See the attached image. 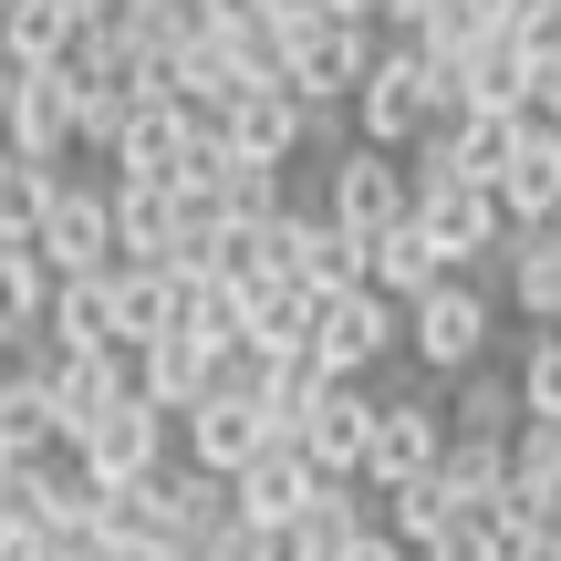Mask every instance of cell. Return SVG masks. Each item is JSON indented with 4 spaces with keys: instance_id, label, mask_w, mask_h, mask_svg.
Instances as JSON below:
<instances>
[{
    "instance_id": "obj_1",
    "label": "cell",
    "mask_w": 561,
    "mask_h": 561,
    "mask_svg": "<svg viewBox=\"0 0 561 561\" xmlns=\"http://www.w3.org/2000/svg\"><path fill=\"white\" fill-rule=\"evenodd\" d=\"M489 343H500V301H489V280H479V271H447L426 301H405V364H416L426 385L479 375Z\"/></svg>"
},
{
    "instance_id": "obj_2",
    "label": "cell",
    "mask_w": 561,
    "mask_h": 561,
    "mask_svg": "<svg viewBox=\"0 0 561 561\" xmlns=\"http://www.w3.org/2000/svg\"><path fill=\"white\" fill-rule=\"evenodd\" d=\"M396 354H405V301H385L375 280H354V291H333L312 312V364L333 385H375Z\"/></svg>"
},
{
    "instance_id": "obj_3",
    "label": "cell",
    "mask_w": 561,
    "mask_h": 561,
    "mask_svg": "<svg viewBox=\"0 0 561 561\" xmlns=\"http://www.w3.org/2000/svg\"><path fill=\"white\" fill-rule=\"evenodd\" d=\"M426 125H437V83H426V53H416V42H385V53H375V73H364V94H354V136H364V146H385V157H416V146H426Z\"/></svg>"
},
{
    "instance_id": "obj_4",
    "label": "cell",
    "mask_w": 561,
    "mask_h": 561,
    "mask_svg": "<svg viewBox=\"0 0 561 561\" xmlns=\"http://www.w3.org/2000/svg\"><path fill=\"white\" fill-rule=\"evenodd\" d=\"M322 208H333L354 240H375V229H396V219H416V167L405 157H385V146H343L333 167H322Z\"/></svg>"
},
{
    "instance_id": "obj_5",
    "label": "cell",
    "mask_w": 561,
    "mask_h": 561,
    "mask_svg": "<svg viewBox=\"0 0 561 561\" xmlns=\"http://www.w3.org/2000/svg\"><path fill=\"white\" fill-rule=\"evenodd\" d=\"M416 229L447 250V271H489V261H510V208H500V187L426 178V187H416Z\"/></svg>"
},
{
    "instance_id": "obj_6",
    "label": "cell",
    "mask_w": 561,
    "mask_h": 561,
    "mask_svg": "<svg viewBox=\"0 0 561 561\" xmlns=\"http://www.w3.org/2000/svg\"><path fill=\"white\" fill-rule=\"evenodd\" d=\"M73 468L94 489H136V479H157V468H178V416H157L146 396H125L115 416L94 426V437L73 447Z\"/></svg>"
},
{
    "instance_id": "obj_7",
    "label": "cell",
    "mask_w": 561,
    "mask_h": 561,
    "mask_svg": "<svg viewBox=\"0 0 561 561\" xmlns=\"http://www.w3.org/2000/svg\"><path fill=\"white\" fill-rule=\"evenodd\" d=\"M42 271L53 280H94V271H115L125 250H115V187H94V178H62V198H53V219H42Z\"/></svg>"
},
{
    "instance_id": "obj_8",
    "label": "cell",
    "mask_w": 561,
    "mask_h": 561,
    "mask_svg": "<svg viewBox=\"0 0 561 561\" xmlns=\"http://www.w3.org/2000/svg\"><path fill=\"white\" fill-rule=\"evenodd\" d=\"M104 187H115V250L125 261H198L208 250V219H187L178 187H157V178H104Z\"/></svg>"
},
{
    "instance_id": "obj_9",
    "label": "cell",
    "mask_w": 561,
    "mask_h": 561,
    "mask_svg": "<svg viewBox=\"0 0 561 561\" xmlns=\"http://www.w3.org/2000/svg\"><path fill=\"white\" fill-rule=\"evenodd\" d=\"M375 416H385L375 385H322L312 416H301V458H312L333 489H354V479H364V458H375Z\"/></svg>"
},
{
    "instance_id": "obj_10",
    "label": "cell",
    "mask_w": 561,
    "mask_h": 561,
    "mask_svg": "<svg viewBox=\"0 0 561 561\" xmlns=\"http://www.w3.org/2000/svg\"><path fill=\"white\" fill-rule=\"evenodd\" d=\"M271 250H280V280H301L312 301H333V291L364 280V240L333 219V208H291V219L271 229Z\"/></svg>"
},
{
    "instance_id": "obj_11",
    "label": "cell",
    "mask_w": 561,
    "mask_h": 561,
    "mask_svg": "<svg viewBox=\"0 0 561 561\" xmlns=\"http://www.w3.org/2000/svg\"><path fill=\"white\" fill-rule=\"evenodd\" d=\"M229 489H240V520H250V530H280V541H291V530H301V510H312L333 479L301 458V437H271V447H261V458H250Z\"/></svg>"
},
{
    "instance_id": "obj_12",
    "label": "cell",
    "mask_w": 561,
    "mask_h": 561,
    "mask_svg": "<svg viewBox=\"0 0 561 561\" xmlns=\"http://www.w3.org/2000/svg\"><path fill=\"white\" fill-rule=\"evenodd\" d=\"M208 136H219L208 115H187L178 94H157V104H136V115H125V146H115L104 167H115V178H157V187H178L187 157H198Z\"/></svg>"
},
{
    "instance_id": "obj_13",
    "label": "cell",
    "mask_w": 561,
    "mask_h": 561,
    "mask_svg": "<svg viewBox=\"0 0 561 561\" xmlns=\"http://www.w3.org/2000/svg\"><path fill=\"white\" fill-rule=\"evenodd\" d=\"M375 53H385L375 21H322L312 42H291V94L301 104H354L364 73H375Z\"/></svg>"
},
{
    "instance_id": "obj_14",
    "label": "cell",
    "mask_w": 561,
    "mask_h": 561,
    "mask_svg": "<svg viewBox=\"0 0 561 561\" xmlns=\"http://www.w3.org/2000/svg\"><path fill=\"white\" fill-rule=\"evenodd\" d=\"M219 343H198V333H157V343H136V396L157 405V416H198L208 396H219Z\"/></svg>"
},
{
    "instance_id": "obj_15",
    "label": "cell",
    "mask_w": 561,
    "mask_h": 561,
    "mask_svg": "<svg viewBox=\"0 0 561 561\" xmlns=\"http://www.w3.org/2000/svg\"><path fill=\"white\" fill-rule=\"evenodd\" d=\"M271 437H280V426H271L250 396H208L198 416H178V458H187V468H219V479H240Z\"/></svg>"
},
{
    "instance_id": "obj_16",
    "label": "cell",
    "mask_w": 561,
    "mask_h": 561,
    "mask_svg": "<svg viewBox=\"0 0 561 561\" xmlns=\"http://www.w3.org/2000/svg\"><path fill=\"white\" fill-rule=\"evenodd\" d=\"M219 146L240 167H291L301 157V94L291 83H250V94L219 115Z\"/></svg>"
},
{
    "instance_id": "obj_17",
    "label": "cell",
    "mask_w": 561,
    "mask_h": 561,
    "mask_svg": "<svg viewBox=\"0 0 561 561\" xmlns=\"http://www.w3.org/2000/svg\"><path fill=\"white\" fill-rule=\"evenodd\" d=\"M0 146H11V157H32V167H62V157H83V136H73V83H62V73H21V94H11V125H0Z\"/></svg>"
},
{
    "instance_id": "obj_18",
    "label": "cell",
    "mask_w": 561,
    "mask_h": 561,
    "mask_svg": "<svg viewBox=\"0 0 561 561\" xmlns=\"http://www.w3.org/2000/svg\"><path fill=\"white\" fill-rule=\"evenodd\" d=\"M520 426H530V405H520V375L479 364V375H458V385H447V437H468V447H510Z\"/></svg>"
},
{
    "instance_id": "obj_19",
    "label": "cell",
    "mask_w": 561,
    "mask_h": 561,
    "mask_svg": "<svg viewBox=\"0 0 561 561\" xmlns=\"http://www.w3.org/2000/svg\"><path fill=\"white\" fill-rule=\"evenodd\" d=\"M312 312H322V301L271 271V280L240 291V343H250V354H312Z\"/></svg>"
},
{
    "instance_id": "obj_20",
    "label": "cell",
    "mask_w": 561,
    "mask_h": 561,
    "mask_svg": "<svg viewBox=\"0 0 561 561\" xmlns=\"http://www.w3.org/2000/svg\"><path fill=\"white\" fill-rule=\"evenodd\" d=\"M364 280H375L385 301H426L447 280V250L426 240L416 219H396V229H375V240H364Z\"/></svg>"
},
{
    "instance_id": "obj_21",
    "label": "cell",
    "mask_w": 561,
    "mask_h": 561,
    "mask_svg": "<svg viewBox=\"0 0 561 561\" xmlns=\"http://www.w3.org/2000/svg\"><path fill=\"white\" fill-rule=\"evenodd\" d=\"M510 312H530V333H561V229H510Z\"/></svg>"
},
{
    "instance_id": "obj_22",
    "label": "cell",
    "mask_w": 561,
    "mask_h": 561,
    "mask_svg": "<svg viewBox=\"0 0 561 561\" xmlns=\"http://www.w3.org/2000/svg\"><path fill=\"white\" fill-rule=\"evenodd\" d=\"M42 343H62V354H115V343H125V322H115V271L53 280V333H42Z\"/></svg>"
},
{
    "instance_id": "obj_23",
    "label": "cell",
    "mask_w": 561,
    "mask_h": 561,
    "mask_svg": "<svg viewBox=\"0 0 561 561\" xmlns=\"http://www.w3.org/2000/svg\"><path fill=\"white\" fill-rule=\"evenodd\" d=\"M42 333H53V271H42V250H0V354Z\"/></svg>"
},
{
    "instance_id": "obj_24",
    "label": "cell",
    "mask_w": 561,
    "mask_h": 561,
    "mask_svg": "<svg viewBox=\"0 0 561 561\" xmlns=\"http://www.w3.org/2000/svg\"><path fill=\"white\" fill-rule=\"evenodd\" d=\"M53 198H62V167H32V157L0 146V250H32L42 219H53Z\"/></svg>"
},
{
    "instance_id": "obj_25",
    "label": "cell",
    "mask_w": 561,
    "mask_h": 561,
    "mask_svg": "<svg viewBox=\"0 0 561 561\" xmlns=\"http://www.w3.org/2000/svg\"><path fill=\"white\" fill-rule=\"evenodd\" d=\"M0 42H11L21 73H62V53L83 42V21L62 11V0H11V11H0Z\"/></svg>"
},
{
    "instance_id": "obj_26",
    "label": "cell",
    "mask_w": 561,
    "mask_h": 561,
    "mask_svg": "<svg viewBox=\"0 0 561 561\" xmlns=\"http://www.w3.org/2000/svg\"><path fill=\"white\" fill-rule=\"evenodd\" d=\"M500 208H510V229H561V136H541V146L510 157Z\"/></svg>"
},
{
    "instance_id": "obj_27",
    "label": "cell",
    "mask_w": 561,
    "mask_h": 561,
    "mask_svg": "<svg viewBox=\"0 0 561 561\" xmlns=\"http://www.w3.org/2000/svg\"><path fill=\"white\" fill-rule=\"evenodd\" d=\"M458 520H479V510H468V489L447 479V468H437V479H416V489H396V500H385V530H396L405 551L447 541V530H458Z\"/></svg>"
},
{
    "instance_id": "obj_28",
    "label": "cell",
    "mask_w": 561,
    "mask_h": 561,
    "mask_svg": "<svg viewBox=\"0 0 561 561\" xmlns=\"http://www.w3.org/2000/svg\"><path fill=\"white\" fill-rule=\"evenodd\" d=\"M364 530H375V520H364V500H354V489H322L280 551H291V561H354V551H364Z\"/></svg>"
},
{
    "instance_id": "obj_29",
    "label": "cell",
    "mask_w": 561,
    "mask_h": 561,
    "mask_svg": "<svg viewBox=\"0 0 561 561\" xmlns=\"http://www.w3.org/2000/svg\"><path fill=\"white\" fill-rule=\"evenodd\" d=\"M510 375H520V405H530V416H561V333H530Z\"/></svg>"
},
{
    "instance_id": "obj_30",
    "label": "cell",
    "mask_w": 561,
    "mask_h": 561,
    "mask_svg": "<svg viewBox=\"0 0 561 561\" xmlns=\"http://www.w3.org/2000/svg\"><path fill=\"white\" fill-rule=\"evenodd\" d=\"M447 479L468 489V510H489L510 489V447H468V437H447Z\"/></svg>"
},
{
    "instance_id": "obj_31",
    "label": "cell",
    "mask_w": 561,
    "mask_h": 561,
    "mask_svg": "<svg viewBox=\"0 0 561 561\" xmlns=\"http://www.w3.org/2000/svg\"><path fill=\"white\" fill-rule=\"evenodd\" d=\"M416 561H510V541H500V530H489V520H458V530H447V541H426Z\"/></svg>"
},
{
    "instance_id": "obj_32",
    "label": "cell",
    "mask_w": 561,
    "mask_h": 561,
    "mask_svg": "<svg viewBox=\"0 0 561 561\" xmlns=\"http://www.w3.org/2000/svg\"><path fill=\"white\" fill-rule=\"evenodd\" d=\"M250 11H261V21H271L280 42H312L322 21H333V11H322V0H250Z\"/></svg>"
},
{
    "instance_id": "obj_33",
    "label": "cell",
    "mask_w": 561,
    "mask_h": 561,
    "mask_svg": "<svg viewBox=\"0 0 561 561\" xmlns=\"http://www.w3.org/2000/svg\"><path fill=\"white\" fill-rule=\"evenodd\" d=\"M426 11H437V0H385L375 32H385V42H416V32H426Z\"/></svg>"
},
{
    "instance_id": "obj_34",
    "label": "cell",
    "mask_w": 561,
    "mask_h": 561,
    "mask_svg": "<svg viewBox=\"0 0 561 561\" xmlns=\"http://www.w3.org/2000/svg\"><path fill=\"white\" fill-rule=\"evenodd\" d=\"M32 551H42V530H32V520H21V510H11V500H0V561H32Z\"/></svg>"
},
{
    "instance_id": "obj_35",
    "label": "cell",
    "mask_w": 561,
    "mask_h": 561,
    "mask_svg": "<svg viewBox=\"0 0 561 561\" xmlns=\"http://www.w3.org/2000/svg\"><path fill=\"white\" fill-rule=\"evenodd\" d=\"M62 11H73L83 32H115V21H125V0H62Z\"/></svg>"
},
{
    "instance_id": "obj_36",
    "label": "cell",
    "mask_w": 561,
    "mask_h": 561,
    "mask_svg": "<svg viewBox=\"0 0 561 561\" xmlns=\"http://www.w3.org/2000/svg\"><path fill=\"white\" fill-rule=\"evenodd\" d=\"M354 561H416V551H405V541H396V530H385V520H375V530H364V551H354Z\"/></svg>"
},
{
    "instance_id": "obj_37",
    "label": "cell",
    "mask_w": 561,
    "mask_h": 561,
    "mask_svg": "<svg viewBox=\"0 0 561 561\" xmlns=\"http://www.w3.org/2000/svg\"><path fill=\"white\" fill-rule=\"evenodd\" d=\"M510 561H561V520H551V530H530V541H510Z\"/></svg>"
},
{
    "instance_id": "obj_38",
    "label": "cell",
    "mask_w": 561,
    "mask_h": 561,
    "mask_svg": "<svg viewBox=\"0 0 561 561\" xmlns=\"http://www.w3.org/2000/svg\"><path fill=\"white\" fill-rule=\"evenodd\" d=\"M322 11H333V21H375L385 0H322Z\"/></svg>"
},
{
    "instance_id": "obj_39",
    "label": "cell",
    "mask_w": 561,
    "mask_h": 561,
    "mask_svg": "<svg viewBox=\"0 0 561 561\" xmlns=\"http://www.w3.org/2000/svg\"><path fill=\"white\" fill-rule=\"evenodd\" d=\"M11 94H21V62H0V125H11Z\"/></svg>"
},
{
    "instance_id": "obj_40",
    "label": "cell",
    "mask_w": 561,
    "mask_h": 561,
    "mask_svg": "<svg viewBox=\"0 0 561 561\" xmlns=\"http://www.w3.org/2000/svg\"><path fill=\"white\" fill-rule=\"evenodd\" d=\"M541 104H551V125H561V62H551V73H541Z\"/></svg>"
},
{
    "instance_id": "obj_41",
    "label": "cell",
    "mask_w": 561,
    "mask_h": 561,
    "mask_svg": "<svg viewBox=\"0 0 561 561\" xmlns=\"http://www.w3.org/2000/svg\"><path fill=\"white\" fill-rule=\"evenodd\" d=\"M0 405H11V354H0Z\"/></svg>"
},
{
    "instance_id": "obj_42",
    "label": "cell",
    "mask_w": 561,
    "mask_h": 561,
    "mask_svg": "<svg viewBox=\"0 0 561 561\" xmlns=\"http://www.w3.org/2000/svg\"><path fill=\"white\" fill-rule=\"evenodd\" d=\"M0 62H11V42H0Z\"/></svg>"
},
{
    "instance_id": "obj_43",
    "label": "cell",
    "mask_w": 561,
    "mask_h": 561,
    "mask_svg": "<svg viewBox=\"0 0 561 561\" xmlns=\"http://www.w3.org/2000/svg\"><path fill=\"white\" fill-rule=\"evenodd\" d=\"M0 11H11V0H0Z\"/></svg>"
}]
</instances>
